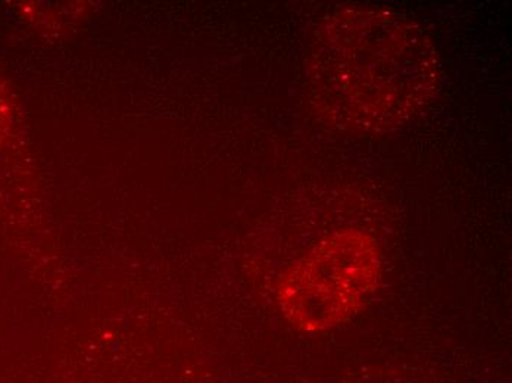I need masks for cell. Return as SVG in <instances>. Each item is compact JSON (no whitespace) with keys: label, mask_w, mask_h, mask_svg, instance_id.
I'll return each mask as SVG.
<instances>
[{"label":"cell","mask_w":512,"mask_h":383,"mask_svg":"<svg viewBox=\"0 0 512 383\" xmlns=\"http://www.w3.org/2000/svg\"><path fill=\"white\" fill-rule=\"evenodd\" d=\"M315 56L324 102L362 129L401 123L435 89L436 61L426 37L398 15H340Z\"/></svg>","instance_id":"1"},{"label":"cell","mask_w":512,"mask_h":383,"mask_svg":"<svg viewBox=\"0 0 512 383\" xmlns=\"http://www.w3.org/2000/svg\"><path fill=\"white\" fill-rule=\"evenodd\" d=\"M382 277V252L371 236L348 230L312 249L277 286L284 316L305 332L340 325L364 307Z\"/></svg>","instance_id":"2"}]
</instances>
